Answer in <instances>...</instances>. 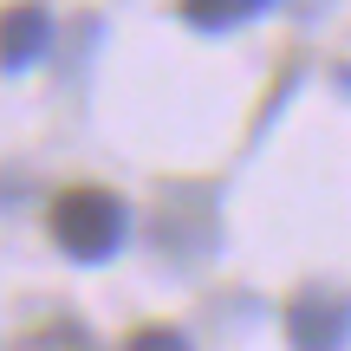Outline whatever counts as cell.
<instances>
[{
	"mask_svg": "<svg viewBox=\"0 0 351 351\" xmlns=\"http://www.w3.org/2000/svg\"><path fill=\"white\" fill-rule=\"evenodd\" d=\"M52 46V13L46 0H13L0 7V72H20Z\"/></svg>",
	"mask_w": 351,
	"mask_h": 351,
	"instance_id": "3",
	"label": "cell"
},
{
	"mask_svg": "<svg viewBox=\"0 0 351 351\" xmlns=\"http://www.w3.org/2000/svg\"><path fill=\"white\" fill-rule=\"evenodd\" d=\"M319 7H332V0H287V13H319Z\"/></svg>",
	"mask_w": 351,
	"mask_h": 351,
	"instance_id": "7",
	"label": "cell"
},
{
	"mask_svg": "<svg viewBox=\"0 0 351 351\" xmlns=\"http://www.w3.org/2000/svg\"><path fill=\"white\" fill-rule=\"evenodd\" d=\"M124 351H189V339H182L176 326H137V332L124 339Z\"/></svg>",
	"mask_w": 351,
	"mask_h": 351,
	"instance_id": "6",
	"label": "cell"
},
{
	"mask_svg": "<svg viewBox=\"0 0 351 351\" xmlns=\"http://www.w3.org/2000/svg\"><path fill=\"white\" fill-rule=\"evenodd\" d=\"M280 319H287V345L293 351H345V339H351V293L313 280V287H300L287 300Z\"/></svg>",
	"mask_w": 351,
	"mask_h": 351,
	"instance_id": "2",
	"label": "cell"
},
{
	"mask_svg": "<svg viewBox=\"0 0 351 351\" xmlns=\"http://www.w3.org/2000/svg\"><path fill=\"white\" fill-rule=\"evenodd\" d=\"M274 0H176V13H182L189 26H202V33H228V26H247L254 13H267Z\"/></svg>",
	"mask_w": 351,
	"mask_h": 351,
	"instance_id": "4",
	"label": "cell"
},
{
	"mask_svg": "<svg viewBox=\"0 0 351 351\" xmlns=\"http://www.w3.org/2000/svg\"><path fill=\"white\" fill-rule=\"evenodd\" d=\"M13 351H98L91 345V332L78 326V319H39V326H26Z\"/></svg>",
	"mask_w": 351,
	"mask_h": 351,
	"instance_id": "5",
	"label": "cell"
},
{
	"mask_svg": "<svg viewBox=\"0 0 351 351\" xmlns=\"http://www.w3.org/2000/svg\"><path fill=\"white\" fill-rule=\"evenodd\" d=\"M46 228H52V241H59L72 261L98 267V261H111V254L124 247L130 215H124V202H117L111 189H98V182H72V189H59V195H52Z\"/></svg>",
	"mask_w": 351,
	"mask_h": 351,
	"instance_id": "1",
	"label": "cell"
}]
</instances>
